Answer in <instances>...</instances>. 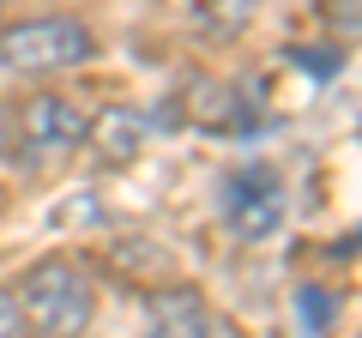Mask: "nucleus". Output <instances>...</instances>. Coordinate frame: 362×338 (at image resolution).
<instances>
[{
	"instance_id": "nucleus-5",
	"label": "nucleus",
	"mask_w": 362,
	"mask_h": 338,
	"mask_svg": "<svg viewBox=\"0 0 362 338\" xmlns=\"http://www.w3.org/2000/svg\"><path fill=\"white\" fill-rule=\"evenodd\" d=\"M139 338H211V314L199 302V290H157Z\"/></svg>"
},
{
	"instance_id": "nucleus-12",
	"label": "nucleus",
	"mask_w": 362,
	"mask_h": 338,
	"mask_svg": "<svg viewBox=\"0 0 362 338\" xmlns=\"http://www.w3.org/2000/svg\"><path fill=\"white\" fill-rule=\"evenodd\" d=\"M0 151H6V103H0Z\"/></svg>"
},
{
	"instance_id": "nucleus-4",
	"label": "nucleus",
	"mask_w": 362,
	"mask_h": 338,
	"mask_svg": "<svg viewBox=\"0 0 362 338\" xmlns=\"http://www.w3.org/2000/svg\"><path fill=\"white\" fill-rule=\"evenodd\" d=\"M85 133H90V115L73 103V97H54V91L30 97L25 115H18V139H25V151L37 157V163L78 151V145H85Z\"/></svg>"
},
{
	"instance_id": "nucleus-3",
	"label": "nucleus",
	"mask_w": 362,
	"mask_h": 338,
	"mask_svg": "<svg viewBox=\"0 0 362 338\" xmlns=\"http://www.w3.org/2000/svg\"><path fill=\"white\" fill-rule=\"evenodd\" d=\"M223 223L242 242L278 235V223H284V187H278V175L266 163H242V169L223 175Z\"/></svg>"
},
{
	"instance_id": "nucleus-9",
	"label": "nucleus",
	"mask_w": 362,
	"mask_h": 338,
	"mask_svg": "<svg viewBox=\"0 0 362 338\" xmlns=\"http://www.w3.org/2000/svg\"><path fill=\"white\" fill-rule=\"evenodd\" d=\"M296 308H302V326H308V332H326V326H332V302H326V290H296Z\"/></svg>"
},
{
	"instance_id": "nucleus-7",
	"label": "nucleus",
	"mask_w": 362,
	"mask_h": 338,
	"mask_svg": "<svg viewBox=\"0 0 362 338\" xmlns=\"http://www.w3.org/2000/svg\"><path fill=\"white\" fill-rule=\"evenodd\" d=\"M145 127H151V115H139V109H103V115H90V133L85 145L97 151V163H133L145 145Z\"/></svg>"
},
{
	"instance_id": "nucleus-1",
	"label": "nucleus",
	"mask_w": 362,
	"mask_h": 338,
	"mask_svg": "<svg viewBox=\"0 0 362 338\" xmlns=\"http://www.w3.org/2000/svg\"><path fill=\"white\" fill-rule=\"evenodd\" d=\"M13 302H18V320L37 338H85L90 314H97L90 278L78 272L73 260H61V254H49V260L30 266L25 284L13 290Z\"/></svg>"
},
{
	"instance_id": "nucleus-8",
	"label": "nucleus",
	"mask_w": 362,
	"mask_h": 338,
	"mask_svg": "<svg viewBox=\"0 0 362 338\" xmlns=\"http://www.w3.org/2000/svg\"><path fill=\"white\" fill-rule=\"evenodd\" d=\"M254 0H199V37L206 42H230L235 30H247Z\"/></svg>"
},
{
	"instance_id": "nucleus-11",
	"label": "nucleus",
	"mask_w": 362,
	"mask_h": 338,
	"mask_svg": "<svg viewBox=\"0 0 362 338\" xmlns=\"http://www.w3.org/2000/svg\"><path fill=\"white\" fill-rule=\"evenodd\" d=\"M0 338H25V320H18V302L6 284H0Z\"/></svg>"
},
{
	"instance_id": "nucleus-13",
	"label": "nucleus",
	"mask_w": 362,
	"mask_h": 338,
	"mask_svg": "<svg viewBox=\"0 0 362 338\" xmlns=\"http://www.w3.org/2000/svg\"><path fill=\"white\" fill-rule=\"evenodd\" d=\"M0 13H6V0H0Z\"/></svg>"
},
{
	"instance_id": "nucleus-6",
	"label": "nucleus",
	"mask_w": 362,
	"mask_h": 338,
	"mask_svg": "<svg viewBox=\"0 0 362 338\" xmlns=\"http://www.w3.org/2000/svg\"><path fill=\"white\" fill-rule=\"evenodd\" d=\"M187 121L211 133H247L254 127V109H242V91L235 85H218V78H194L187 85Z\"/></svg>"
},
{
	"instance_id": "nucleus-2",
	"label": "nucleus",
	"mask_w": 362,
	"mask_h": 338,
	"mask_svg": "<svg viewBox=\"0 0 362 338\" xmlns=\"http://www.w3.org/2000/svg\"><path fill=\"white\" fill-rule=\"evenodd\" d=\"M97 54V37H90L78 18H18V25L0 30V66L25 78H49V73H73Z\"/></svg>"
},
{
	"instance_id": "nucleus-10",
	"label": "nucleus",
	"mask_w": 362,
	"mask_h": 338,
	"mask_svg": "<svg viewBox=\"0 0 362 338\" xmlns=\"http://www.w3.org/2000/svg\"><path fill=\"white\" fill-rule=\"evenodd\" d=\"M326 18L338 37H362V0H326Z\"/></svg>"
}]
</instances>
